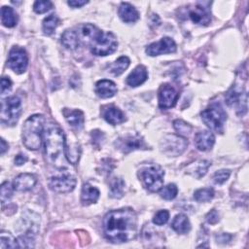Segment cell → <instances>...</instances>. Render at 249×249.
<instances>
[{
  "label": "cell",
  "mask_w": 249,
  "mask_h": 249,
  "mask_svg": "<svg viewBox=\"0 0 249 249\" xmlns=\"http://www.w3.org/2000/svg\"><path fill=\"white\" fill-rule=\"evenodd\" d=\"M1 21L6 27H14L18 22V16L15 10L9 6L1 8Z\"/></svg>",
  "instance_id": "cell-27"
},
{
  "label": "cell",
  "mask_w": 249,
  "mask_h": 249,
  "mask_svg": "<svg viewBox=\"0 0 249 249\" xmlns=\"http://www.w3.org/2000/svg\"><path fill=\"white\" fill-rule=\"evenodd\" d=\"M40 217L34 212H26L19 221V247H33L35 236L39 231Z\"/></svg>",
  "instance_id": "cell-4"
},
{
  "label": "cell",
  "mask_w": 249,
  "mask_h": 249,
  "mask_svg": "<svg viewBox=\"0 0 249 249\" xmlns=\"http://www.w3.org/2000/svg\"><path fill=\"white\" fill-rule=\"evenodd\" d=\"M226 103L236 110L237 114L244 115L247 111V93L239 85L232 86L226 94Z\"/></svg>",
  "instance_id": "cell-10"
},
{
  "label": "cell",
  "mask_w": 249,
  "mask_h": 249,
  "mask_svg": "<svg viewBox=\"0 0 249 249\" xmlns=\"http://www.w3.org/2000/svg\"><path fill=\"white\" fill-rule=\"evenodd\" d=\"M19 247L18 239H16L10 232L2 231L0 233V248H16Z\"/></svg>",
  "instance_id": "cell-33"
},
{
  "label": "cell",
  "mask_w": 249,
  "mask_h": 249,
  "mask_svg": "<svg viewBox=\"0 0 249 249\" xmlns=\"http://www.w3.org/2000/svg\"><path fill=\"white\" fill-rule=\"evenodd\" d=\"M205 219L209 224L214 225L219 222V214L215 209H212L210 212L207 213V215L205 216Z\"/></svg>",
  "instance_id": "cell-42"
},
{
  "label": "cell",
  "mask_w": 249,
  "mask_h": 249,
  "mask_svg": "<svg viewBox=\"0 0 249 249\" xmlns=\"http://www.w3.org/2000/svg\"><path fill=\"white\" fill-rule=\"evenodd\" d=\"M176 51V44L170 37H163L160 41L150 44L146 48V53L150 56H157L164 53H171Z\"/></svg>",
  "instance_id": "cell-14"
},
{
  "label": "cell",
  "mask_w": 249,
  "mask_h": 249,
  "mask_svg": "<svg viewBox=\"0 0 249 249\" xmlns=\"http://www.w3.org/2000/svg\"><path fill=\"white\" fill-rule=\"evenodd\" d=\"M12 88V82L7 77H2L1 79V94H6Z\"/></svg>",
  "instance_id": "cell-41"
},
{
  "label": "cell",
  "mask_w": 249,
  "mask_h": 249,
  "mask_svg": "<svg viewBox=\"0 0 249 249\" xmlns=\"http://www.w3.org/2000/svg\"><path fill=\"white\" fill-rule=\"evenodd\" d=\"M58 18L56 15L52 14L50 16H48L47 18H44L43 23H42V28L43 31L46 35H51L53 33L54 29L56 28V26L58 25Z\"/></svg>",
  "instance_id": "cell-32"
},
{
  "label": "cell",
  "mask_w": 249,
  "mask_h": 249,
  "mask_svg": "<svg viewBox=\"0 0 249 249\" xmlns=\"http://www.w3.org/2000/svg\"><path fill=\"white\" fill-rule=\"evenodd\" d=\"M118 14H119V17L121 18V19L127 23L135 22L139 18L138 11L135 9L134 6H132L131 4H129L127 2L121 3L119 10H118Z\"/></svg>",
  "instance_id": "cell-22"
},
{
  "label": "cell",
  "mask_w": 249,
  "mask_h": 249,
  "mask_svg": "<svg viewBox=\"0 0 249 249\" xmlns=\"http://www.w3.org/2000/svg\"><path fill=\"white\" fill-rule=\"evenodd\" d=\"M148 78V72L144 65H138L126 78V84L130 87H138L142 85Z\"/></svg>",
  "instance_id": "cell-23"
},
{
  "label": "cell",
  "mask_w": 249,
  "mask_h": 249,
  "mask_svg": "<svg viewBox=\"0 0 249 249\" xmlns=\"http://www.w3.org/2000/svg\"><path fill=\"white\" fill-rule=\"evenodd\" d=\"M201 120L210 129L223 133L224 124L227 120V114L222 106L213 104L201 112Z\"/></svg>",
  "instance_id": "cell-8"
},
{
  "label": "cell",
  "mask_w": 249,
  "mask_h": 249,
  "mask_svg": "<svg viewBox=\"0 0 249 249\" xmlns=\"http://www.w3.org/2000/svg\"><path fill=\"white\" fill-rule=\"evenodd\" d=\"M88 3V1L86 0H70L67 2V4L69 6H71L72 8H80L84 5H86Z\"/></svg>",
  "instance_id": "cell-44"
},
{
  "label": "cell",
  "mask_w": 249,
  "mask_h": 249,
  "mask_svg": "<svg viewBox=\"0 0 249 249\" xmlns=\"http://www.w3.org/2000/svg\"><path fill=\"white\" fill-rule=\"evenodd\" d=\"M13 185H11L9 182H4L1 185V202L2 205H4L11 197L13 195Z\"/></svg>",
  "instance_id": "cell-36"
},
{
  "label": "cell",
  "mask_w": 249,
  "mask_h": 249,
  "mask_svg": "<svg viewBox=\"0 0 249 249\" xmlns=\"http://www.w3.org/2000/svg\"><path fill=\"white\" fill-rule=\"evenodd\" d=\"M62 113H63V116H64L66 122L72 127H74L76 129H80L83 127L84 123H85V116L81 110L64 108Z\"/></svg>",
  "instance_id": "cell-19"
},
{
  "label": "cell",
  "mask_w": 249,
  "mask_h": 249,
  "mask_svg": "<svg viewBox=\"0 0 249 249\" xmlns=\"http://www.w3.org/2000/svg\"><path fill=\"white\" fill-rule=\"evenodd\" d=\"M90 135H91L92 144H94V145H97V142H98V145H99L104 140V134L102 133V131L92 130Z\"/></svg>",
  "instance_id": "cell-43"
},
{
  "label": "cell",
  "mask_w": 249,
  "mask_h": 249,
  "mask_svg": "<svg viewBox=\"0 0 249 249\" xmlns=\"http://www.w3.org/2000/svg\"><path fill=\"white\" fill-rule=\"evenodd\" d=\"M129 63H130V60L127 56L125 55L120 56L110 65V71L115 76H119L129 66Z\"/></svg>",
  "instance_id": "cell-30"
},
{
  "label": "cell",
  "mask_w": 249,
  "mask_h": 249,
  "mask_svg": "<svg viewBox=\"0 0 249 249\" xmlns=\"http://www.w3.org/2000/svg\"><path fill=\"white\" fill-rule=\"evenodd\" d=\"M80 38L78 32L73 29H67L61 35V43L68 50H75L80 45Z\"/></svg>",
  "instance_id": "cell-25"
},
{
  "label": "cell",
  "mask_w": 249,
  "mask_h": 249,
  "mask_svg": "<svg viewBox=\"0 0 249 249\" xmlns=\"http://www.w3.org/2000/svg\"><path fill=\"white\" fill-rule=\"evenodd\" d=\"M188 146V141L185 137L177 134L165 135L160 143V151L168 157H177L184 153Z\"/></svg>",
  "instance_id": "cell-9"
},
{
  "label": "cell",
  "mask_w": 249,
  "mask_h": 249,
  "mask_svg": "<svg viewBox=\"0 0 249 249\" xmlns=\"http://www.w3.org/2000/svg\"><path fill=\"white\" fill-rule=\"evenodd\" d=\"M143 186L150 192H158L163 185L164 171L158 164H151L143 167L139 172Z\"/></svg>",
  "instance_id": "cell-6"
},
{
  "label": "cell",
  "mask_w": 249,
  "mask_h": 249,
  "mask_svg": "<svg viewBox=\"0 0 249 249\" xmlns=\"http://www.w3.org/2000/svg\"><path fill=\"white\" fill-rule=\"evenodd\" d=\"M9 149V145L6 143V141L1 138V146H0V154L3 155L7 150Z\"/></svg>",
  "instance_id": "cell-46"
},
{
  "label": "cell",
  "mask_w": 249,
  "mask_h": 249,
  "mask_svg": "<svg viewBox=\"0 0 249 249\" xmlns=\"http://www.w3.org/2000/svg\"><path fill=\"white\" fill-rule=\"evenodd\" d=\"M169 218V212L167 210H160L157 212L153 218V223L157 226L164 225Z\"/></svg>",
  "instance_id": "cell-39"
},
{
  "label": "cell",
  "mask_w": 249,
  "mask_h": 249,
  "mask_svg": "<svg viewBox=\"0 0 249 249\" xmlns=\"http://www.w3.org/2000/svg\"><path fill=\"white\" fill-rule=\"evenodd\" d=\"M90 52L94 55L105 56L113 53L118 48V42L112 32L97 30L93 38L89 42Z\"/></svg>",
  "instance_id": "cell-5"
},
{
  "label": "cell",
  "mask_w": 249,
  "mask_h": 249,
  "mask_svg": "<svg viewBox=\"0 0 249 249\" xmlns=\"http://www.w3.org/2000/svg\"><path fill=\"white\" fill-rule=\"evenodd\" d=\"M188 16L194 23L198 25H208L211 21V13L209 8L204 7L201 4H196L190 9Z\"/></svg>",
  "instance_id": "cell-16"
},
{
  "label": "cell",
  "mask_w": 249,
  "mask_h": 249,
  "mask_svg": "<svg viewBox=\"0 0 249 249\" xmlns=\"http://www.w3.org/2000/svg\"><path fill=\"white\" fill-rule=\"evenodd\" d=\"M43 140L47 160L56 167H62L65 155V136L62 129L57 124L50 123L45 127Z\"/></svg>",
  "instance_id": "cell-2"
},
{
  "label": "cell",
  "mask_w": 249,
  "mask_h": 249,
  "mask_svg": "<svg viewBox=\"0 0 249 249\" xmlns=\"http://www.w3.org/2000/svg\"><path fill=\"white\" fill-rule=\"evenodd\" d=\"M195 143L199 151H208L215 143V136L212 132L207 130L199 131L196 134Z\"/></svg>",
  "instance_id": "cell-21"
},
{
  "label": "cell",
  "mask_w": 249,
  "mask_h": 249,
  "mask_svg": "<svg viewBox=\"0 0 249 249\" xmlns=\"http://www.w3.org/2000/svg\"><path fill=\"white\" fill-rule=\"evenodd\" d=\"M210 165H211V163L208 160H199V161L192 164L189 167L188 172L196 178H201L202 176H204L206 174Z\"/></svg>",
  "instance_id": "cell-29"
},
{
  "label": "cell",
  "mask_w": 249,
  "mask_h": 249,
  "mask_svg": "<svg viewBox=\"0 0 249 249\" xmlns=\"http://www.w3.org/2000/svg\"><path fill=\"white\" fill-rule=\"evenodd\" d=\"M53 8V3L49 0H38L33 5V10L37 14H44Z\"/></svg>",
  "instance_id": "cell-37"
},
{
  "label": "cell",
  "mask_w": 249,
  "mask_h": 249,
  "mask_svg": "<svg viewBox=\"0 0 249 249\" xmlns=\"http://www.w3.org/2000/svg\"><path fill=\"white\" fill-rule=\"evenodd\" d=\"M81 155L80 145L78 143L70 144L65 139V157L67 158L68 161L72 164H76L79 160Z\"/></svg>",
  "instance_id": "cell-28"
},
{
  "label": "cell",
  "mask_w": 249,
  "mask_h": 249,
  "mask_svg": "<svg viewBox=\"0 0 249 249\" xmlns=\"http://www.w3.org/2000/svg\"><path fill=\"white\" fill-rule=\"evenodd\" d=\"M103 232L107 240L113 243L127 242L137 233V216L131 208L112 210L104 216Z\"/></svg>",
  "instance_id": "cell-1"
},
{
  "label": "cell",
  "mask_w": 249,
  "mask_h": 249,
  "mask_svg": "<svg viewBox=\"0 0 249 249\" xmlns=\"http://www.w3.org/2000/svg\"><path fill=\"white\" fill-rule=\"evenodd\" d=\"M231 175V170L229 169H221L214 173L213 180L216 184H223L225 183Z\"/></svg>",
  "instance_id": "cell-40"
},
{
  "label": "cell",
  "mask_w": 249,
  "mask_h": 249,
  "mask_svg": "<svg viewBox=\"0 0 249 249\" xmlns=\"http://www.w3.org/2000/svg\"><path fill=\"white\" fill-rule=\"evenodd\" d=\"M158 97L159 107L160 109H170L175 106L179 97V93L172 86L164 84L160 87Z\"/></svg>",
  "instance_id": "cell-15"
},
{
  "label": "cell",
  "mask_w": 249,
  "mask_h": 249,
  "mask_svg": "<svg viewBox=\"0 0 249 249\" xmlns=\"http://www.w3.org/2000/svg\"><path fill=\"white\" fill-rule=\"evenodd\" d=\"M21 114V101L18 96H10L1 101L0 120L3 124L15 125Z\"/></svg>",
  "instance_id": "cell-7"
},
{
  "label": "cell",
  "mask_w": 249,
  "mask_h": 249,
  "mask_svg": "<svg viewBox=\"0 0 249 249\" xmlns=\"http://www.w3.org/2000/svg\"><path fill=\"white\" fill-rule=\"evenodd\" d=\"M27 157L25 156V155H23V154H18V155H17L16 156V158H15V164H17V165H22V164H24L26 161H27Z\"/></svg>",
  "instance_id": "cell-45"
},
{
  "label": "cell",
  "mask_w": 249,
  "mask_h": 249,
  "mask_svg": "<svg viewBox=\"0 0 249 249\" xmlns=\"http://www.w3.org/2000/svg\"><path fill=\"white\" fill-rule=\"evenodd\" d=\"M178 193V188L175 184H168L164 187H161L160 190V196L166 199V200H171L173 199Z\"/></svg>",
  "instance_id": "cell-35"
},
{
  "label": "cell",
  "mask_w": 249,
  "mask_h": 249,
  "mask_svg": "<svg viewBox=\"0 0 249 249\" xmlns=\"http://www.w3.org/2000/svg\"><path fill=\"white\" fill-rule=\"evenodd\" d=\"M76 183V178L67 170L52 176L49 180L50 189L55 193H69L74 190Z\"/></svg>",
  "instance_id": "cell-11"
},
{
  "label": "cell",
  "mask_w": 249,
  "mask_h": 249,
  "mask_svg": "<svg viewBox=\"0 0 249 249\" xmlns=\"http://www.w3.org/2000/svg\"><path fill=\"white\" fill-rule=\"evenodd\" d=\"M102 117L110 124L116 125L125 121L124 112L114 105H106L102 108Z\"/></svg>",
  "instance_id": "cell-17"
},
{
  "label": "cell",
  "mask_w": 249,
  "mask_h": 249,
  "mask_svg": "<svg viewBox=\"0 0 249 249\" xmlns=\"http://www.w3.org/2000/svg\"><path fill=\"white\" fill-rule=\"evenodd\" d=\"M28 64V56L24 49L14 46L8 54V66L17 74L23 73Z\"/></svg>",
  "instance_id": "cell-12"
},
{
  "label": "cell",
  "mask_w": 249,
  "mask_h": 249,
  "mask_svg": "<svg viewBox=\"0 0 249 249\" xmlns=\"http://www.w3.org/2000/svg\"><path fill=\"white\" fill-rule=\"evenodd\" d=\"M171 228L178 233L184 234L190 231L191 224L188 217L185 214H178L173 218Z\"/></svg>",
  "instance_id": "cell-26"
},
{
  "label": "cell",
  "mask_w": 249,
  "mask_h": 249,
  "mask_svg": "<svg viewBox=\"0 0 249 249\" xmlns=\"http://www.w3.org/2000/svg\"><path fill=\"white\" fill-rule=\"evenodd\" d=\"M37 182L36 177L30 173H21L18 175L13 182L14 190L18 192H26L31 190Z\"/></svg>",
  "instance_id": "cell-18"
},
{
  "label": "cell",
  "mask_w": 249,
  "mask_h": 249,
  "mask_svg": "<svg viewBox=\"0 0 249 249\" xmlns=\"http://www.w3.org/2000/svg\"><path fill=\"white\" fill-rule=\"evenodd\" d=\"M46 119L43 115L35 114L30 116L22 126V143L32 151L38 150L41 146L45 128Z\"/></svg>",
  "instance_id": "cell-3"
},
{
  "label": "cell",
  "mask_w": 249,
  "mask_h": 249,
  "mask_svg": "<svg viewBox=\"0 0 249 249\" xmlns=\"http://www.w3.org/2000/svg\"><path fill=\"white\" fill-rule=\"evenodd\" d=\"M99 191L97 188L89 185V183L84 184L81 192V202L83 205H89L95 203L99 198Z\"/></svg>",
  "instance_id": "cell-24"
},
{
  "label": "cell",
  "mask_w": 249,
  "mask_h": 249,
  "mask_svg": "<svg viewBox=\"0 0 249 249\" xmlns=\"http://www.w3.org/2000/svg\"><path fill=\"white\" fill-rule=\"evenodd\" d=\"M117 86L110 80H100L95 84V93L101 98H110L117 93Z\"/></svg>",
  "instance_id": "cell-20"
},
{
  "label": "cell",
  "mask_w": 249,
  "mask_h": 249,
  "mask_svg": "<svg viewBox=\"0 0 249 249\" xmlns=\"http://www.w3.org/2000/svg\"><path fill=\"white\" fill-rule=\"evenodd\" d=\"M214 190L212 188L198 189L194 193V198L197 202H207L214 197Z\"/></svg>",
  "instance_id": "cell-34"
},
{
  "label": "cell",
  "mask_w": 249,
  "mask_h": 249,
  "mask_svg": "<svg viewBox=\"0 0 249 249\" xmlns=\"http://www.w3.org/2000/svg\"><path fill=\"white\" fill-rule=\"evenodd\" d=\"M115 146L125 154L138 149H147L144 139L138 134L122 136L116 140Z\"/></svg>",
  "instance_id": "cell-13"
},
{
  "label": "cell",
  "mask_w": 249,
  "mask_h": 249,
  "mask_svg": "<svg viewBox=\"0 0 249 249\" xmlns=\"http://www.w3.org/2000/svg\"><path fill=\"white\" fill-rule=\"evenodd\" d=\"M173 126L175 130L179 133V135L189 134L192 131V126L182 120H175L173 122Z\"/></svg>",
  "instance_id": "cell-38"
},
{
  "label": "cell",
  "mask_w": 249,
  "mask_h": 249,
  "mask_svg": "<svg viewBox=\"0 0 249 249\" xmlns=\"http://www.w3.org/2000/svg\"><path fill=\"white\" fill-rule=\"evenodd\" d=\"M124 181L121 178H113L110 182V196L121 198L124 192Z\"/></svg>",
  "instance_id": "cell-31"
}]
</instances>
